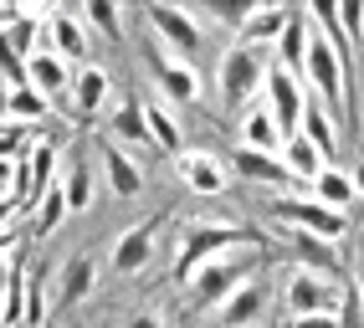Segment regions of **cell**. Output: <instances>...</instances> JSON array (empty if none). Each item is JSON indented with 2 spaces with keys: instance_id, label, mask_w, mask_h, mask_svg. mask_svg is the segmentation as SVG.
<instances>
[{
  "instance_id": "obj_27",
  "label": "cell",
  "mask_w": 364,
  "mask_h": 328,
  "mask_svg": "<svg viewBox=\"0 0 364 328\" xmlns=\"http://www.w3.org/2000/svg\"><path fill=\"white\" fill-rule=\"evenodd\" d=\"M92 283H98V262H92L87 251H77V256L62 267V302H82V297L92 293Z\"/></svg>"
},
{
  "instance_id": "obj_21",
  "label": "cell",
  "mask_w": 364,
  "mask_h": 328,
  "mask_svg": "<svg viewBox=\"0 0 364 328\" xmlns=\"http://www.w3.org/2000/svg\"><path fill=\"white\" fill-rule=\"evenodd\" d=\"M72 67L57 57V52H36L31 57V87L36 92H46V98H62V92H72Z\"/></svg>"
},
{
  "instance_id": "obj_25",
  "label": "cell",
  "mask_w": 364,
  "mask_h": 328,
  "mask_svg": "<svg viewBox=\"0 0 364 328\" xmlns=\"http://www.w3.org/2000/svg\"><path fill=\"white\" fill-rule=\"evenodd\" d=\"M46 113H52V98L36 87H11L6 92V124H46Z\"/></svg>"
},
{
  "instance_id": "obj_33",
  "label": "cell",
  "mask_w": 364,
  "mask_h": 328,
  "mask_svg": "<svg viewBox=\"0 0 364 328\" xmlns=\"http://www.w3.org/2000/svg\"><path fill=\"white\" fill-rule=\"evenodd\" d=\"M87 26L98 31V36H108V41H124V11L113 6V0H87Z\"/></svg>"
},
{
  "instance_id": "obj_11",
  "label": "cell",
  "mask_w": 364,
  "mask_h": 328,
  "mask_svg": "<svg viewBox=\"0 0 364 328\" xmlns=\"http://www.w3.org/2000/svg\"><path fill=\"white\" fill-rule=\"evenodd\" d=\"M98 159H103V180H108V190H113L118 200H139V195H144V170L113 144V138H103V144H98Z\"/></svg>"
},
{
  "instance_id": "obj_26",
  "label": "cell",
  "mask_w": 364,
  "mask_h": 328,
  "mask_svg": "<svg viewBox=\"0 0 364 328\" xmlns=\"http://www.w3.org/2000/svg\"><path fill=\"white\" fill-rule=\"evenodd\" d=\"M293 251H298V262L308 267V272H323V277H338V251H333V241H323V236H308V231H293Z\"/></svg>"
},
{
  "instance_id": "obj_3",
  "label": "cell",
  "mask_w": 364,
  "mask_h": 328,
  "mask_svg": "<svg viewBox=\"0 0 364 328\" xmlns=\"http://www.w3.org/2000/svg\"><path fill=\"white\" fill-rule=\"evenodd\" d=\"M272 57H267V46H247V41H236L221 52V62H215V87H221V108L236 113V108H247L252 103V92L272 77Z\"/></svg>"
},
{
  "instance_id": "obj_36",
  "label": "cell",
  "mask_w": 364,
  "mask_h": 328,
  "mask_svg": "<svg viewBox=\"0 0 364 328\" xmlns=\"http://www.w3.org/2000/svg\"><path fill=\"white\" fill-rule=\"evenodd\" d=\"M129 328H164V318H159V313H134Z\"/></svg>"
},
{
  "instance_id": "obj_4",
  "label": "cell",
  "mask_w": 364,
  "mask_h": 328,
  "mask_svg": "<svg viewBox=\"0 0 364 328\" xmlns=\"http://www.w3.org/2000/svg\"><path fill=\"white\" fill-rule=\"evenodd\" d=\"M236 246H252V236H247L241 226H231V221H200V226H190L185 236H180L175 277H180V283H190L205 262H215L221 251H236Z\"/></svg>"
},
{
  "instance_id": "obj_28",
  "label": "cell",
  "mask_w": 364,
  "mask_h": 328,
  "mask_svg": "<svg viewBox=\"0 0 364 328\" xmlns=\"http://www.w3.org/2000/svg\"><path fill=\"white\" fill-rule=\"evenodd\" d=\"M72 216V205H67V190H62V180L46 190V200L36 205V216H31V236H52V231Z\"/></svg>"
},
{
  "instance_id": "obj_24",
  "label": "cell",
  "mask_w": 364,
  "mask_h": 328,
  "mask_svg": "<svg viewBox=\"0 0 364 328\" xmlns=\"http://www.w3.org/2000/svg\"><path fill=\"white\" fill-rule=\"evenodd\" d=\"M144 124H149V144L154 149H164V154H185V133H180V124H175V113H169L164 103H144Z\"/></svg>"
},
{
  "instance_id": "obj_7",
  "label": "cell",
  "mask_w": 364,
  "mask_h": 328,
  "mask_svg": "<svg viewBox=\"0 0 364 328\" xmlns=\"http://www.w3.org/2000/svg\"><path fill=\"white\" fill-rule=\"evenodd\" d=\"M267 108H272V119L282 129V138H298L303 119H308V103H303V77L287 72V67L277 62L272 77H267Z\"/></svg>"
},
{
  "instance_id": "obj_20",
  "label": "cell",
  "mask_w": 364,
  "mask_h": 328,
  "mask_svg": "<svg viewBox=\"0 0 364 328\" xmlns=\"http://www.w3.org/2000/svg\"><path fill=\"white\" fill-rule=\"evenodd\" d=\"M36 36H41V16L36 11H21V6H6V52L31 62L36 57V46H31Z\"/></svg>"
},
{
  "instance_id": "obj_19",
  "label": "cell",
  "mask_w": 364,
  "mask_h": 328,
  "mask_svg": "<svg viewBox=\"0 0 364 328\" xmlns=\"http://www.w3.org/2000/svg\"><path fill=\"white\" fill-rule=\"evenodd\" d=\"M282 164H287V170H293V180H303V185H313V180L328 170L323 149L313 144L308 133H298V138H287V144H282Z\"/></svg>"
},
{
  "instance_id": "obj_23",
  "label": "cell",
  "mask_w": 364,
  "mask_h": 328,
  "mask_svg": "<svg viewBox=\"0 0 364 328\" xmlns=\"http://www.w3.org/2000/svg\"><path fill=\"white\" fill-rule=\"evenodd\" d=\"M108 72L103 67H82L77 72V82H72V108H77V119H92L103 103H108Z\"/></svg>"
},
{
  "instance_id": "obj_38",
  "label": "cell",
  "mask_w": 364,
  "mask_h": 328,
  "mask_svg": "<svg viewBox=\"0 0 364 328\" xmlns=\"http://www.w3.org/2000/svg\"><path fill=\"white\" fill-rule=\"evenodd\" d=\"M359 302H364V267H359Z\"/></svg>"
},
{
  "instance_id": "obj_5",
  "label": "cell",
  "mask_w": 364,
  "mask_h": 328,
  "mask_svg": "<svg viewBox=\"0 0 364 328\" xmlns=\"http://www.w3.org/2000/svg\"><path fill=\"white\" fill-rule=\"evenodd\" d=\"M144 67L154 72V82L169 92L175 103H200L205 98V82H200V67L196 62H185V57H175L169 46L159 41V36H149L144 41Z\"/></svg>"
},
{
  "instance_id": "obj_22",
  "label": "cell",
  "mask_w": 364,
  "mask_h": 328,
  "mask_svg": "<svg viewBox=\"0 0 364 328\" xmlns=\"http://www.w3.org/2000/svg\"><path fill=\"white\" fill-rule=\"evenodd\" d=\"M277 144H287L272 108H252L247 119H241V149H262V154H277Z\"/></svg>"
},
{
  "instance_id": "obj_6",
  "label": "cell",
  "mask_w": 364,
  "mask_h": 328,
  "mask_svg": "<svg viewBox=\"0 0 364 328\" xmlns=\"http://www.w3.org/2000/svg\"><path fill=\"white\" fill-rule=\"evenodd\" d=\"M272 221L308 231V236H323V241H344L349 236V216L344 210H328L323 200H293V195H277L272 200Z\"/></svg>"
},
{
  "instance_id": "obj_29",
  "label": "cell",
  "mask_w": 364,
  "mask_h": 328,
  "mask_svg": "<svg viewBox=\"0 0 364 328\" xmlns=\"http://www.w3.org/2000/svg\"><path fill=\"white\" fill-rule=\"evenodd\" d=\"M308 21L303 16H293V26L282 31V41H277V62L287 67V72H303V62H308Z\"/></svg>"
},
{
  "instance_id": "obj_14",
  "label": "cell",
  "mask_w": 364,
  "mask_h": 328,
  "mask_svg": "<svg viewBox=\"0 0 364 328\" xmlns=\"http://www.w3.org/2000/svg\"><path fill=\"white\" fill-rule=\"evenodd\" d=\"M262 308H267V288H262V277H252V283H241L221 308H215V323L221 328H247V323L262 318Z\"/></svg>"
},
{
  "instance_id": "obj_12",
  "label": "cell",
  "mask_w": 364,
  "mask_h": 328,
  "mask_svg": "<svg viewBox=\"0 0 364 328\" xmlns=\"http://www.w3.org/2000/svg\"><path fill=\"white\" fill-rule=\"evenodd\" d=\"M175 175H180L196 195H226V185H231V180H226V164L215 159V154H200V149H196V154L185 149V154L175 159Z\"/></svg>"
},
{
  "instance_id": "obj_31",
  "label": "cell",
  "mask_w": 364,
  "mask_h": 328,
  "mask_svg": "<svg viewBox=\"0 0 364 328\" xmlns=\"http://www.w3.org/2000/svg\"><path fill=\"white\" fill-rule=\"evenodd\" d=\"M333 124H338V119H333L323 103H313V108H308V119H303V133L323 149V159H333V154H338V129H333Z\"/></svg>"
},
{
  "instance_id": "obj_32",
  "label": "cell",
  "mask_w": 364,
  "mask_h": 328,
  "mask_svg": "<svg viewBox=\"0 0 364 328\" xmlns=\"http://www.w3.org/2000/svg\"><path fill=\"white\" fill-rule=\"evenodd\" d=\"M62 190H67V205L72 210H87L92 205V170H87L77 154H72V164L62 170Z\"/></svg>"
},
{
  "instance_id": "obj_10",
  "label": "cell",
  "mask_w": 364,
  "mask_h": 328,
  "mask_svg": "<svg viewBox=\"0 0 364 328\" xmlns=\"http://www.w3.org/2000/svg\"><path fill=\"white\" fill-rule=\"evenodd\" d=\"M159 226H164V216H149V221L129 226L124 236L113 241L108 262H113V272H118V277H134V272H144V267L154 262V241H159Z\"/></svg>"
},
{
  "instance_id": "obj_30",
  "label": "cell",
  "mask_w": 364,
  "mask_h": 328,
  "mask_svg": "<svg viewBox=\"0 0 364 328\" xmlns=\"http://www.w3.org/2000/svg\"><path fill=\"white\" fill-rule=\"evenodd\" d=\"M313 200H323L328 210H344V205L354 200V175H344V170H323L318 180H313Z\"/></svg>"
},
{
  "instance_id": "obj_34",
  "label": "cell",
  "mask_w": 364,
  "mask_h": 328,
  "mask_svg": "<svg viewBox=\"0 0 364 328\" xmlns=\"http://www.w3.org/2000/svg\"><path fill=\"white\" fill-rule=\"evenodd\" d=\"M338 26H344L349 41L364 36V0H344V6H338Z\"/></svg>"
},
{
  "instance_id": "obj_37",
  "label": "cell",
  "mask_w": 364,
  "mask_h": 328,
  "mask_svg": "<svg viewBox=\"0 0 364 328\" xmlns=\"http://www.w3.org/2000/svg\"><path fill=\"white\" fill-rule=\"evenodd\" d=\"M354 190H359V195H364V159H359V164H354Z\"/></svg>"
},
{
  "instance_id": "obj_13",
  "label": "cell",
  "mask_w": 364,
  "mask_h": 328,
  "mask_svg": "<svg viewBox=\"0 0 364 328\" xmlns=\"http://www.w3.org/2000/svg\"><path fill=\"white\" fill-rule=\"evenodd\" d=\"M287 26H293V11H287V6H252L247 21H241V31H236V41H247V46H277Z\"/></svg>"
},
{
  "instance_id": "obj_2",
  "label": "cell",
  "mask_w": 364,
  "mask_h": 328,
  "mask_svg": "<svg viewBox=\"0 0 364 328\" xmlns=\"http://www.w3.org/2000/svg\"><path fill=\"white\" fill-rule=\"evenodd\" d=\"M303 77L318 87V103L333 113L338 124L354 119V92H349V62L344 52L333 46V36H323V26H313L308 36V62H303Z\"/></svg>"
},
{
  "instance_id": "obj_16",
  "label": "cell",
  "mask_w": 364,
  "mask_h": 328,
  "mask_svg": "<svg viewBox=\"0 0 364 328\" xmlns=\"http://www.w3.org/2000/svg\"><path fill=\"white\" fill-rule=\"evenodd\" d=\"M46 41H52V52L62 62H82L87 57V26L72 11H52V16H46Z\"/></svg>"
},
{
  "instance_id": "obj_8",
  "label": "cell",
  "mask_w": 364,
  "mask_h": 328,
  "mask_svg": "<svg viewBox=\"0 0 364 328\" xmlns=\"http://www.w3.org/2000/svg\"><path fill=\"white\" fill-rule=\"evenodd\" d=\"M149 31H154L175 57H185V62H196L200 41H205L196 11H180V6H149Z\"/></svg>"
},
{
  "instance_id": "obj_1",
  "label": "cell",
  "mask_w": 364,
  "mask_h": 328,
  "mask_svg": "<svg viewBox=\"0 0 364 328\" xmlns=\"http://www.w3.org/2000/svg\"><path fill=\"white\" fill-rule=\"evenodd\" d=\"M257 267H262L257 241H252V246H236V251H221L215 262H205V267L185 283V288H190V313H215L241 283H252Z\"/></svg>"
},
{
  "instance_id": "obj_9",
  "label": "cell",
  "mask_w": 364,
  "mask_h": 328,
  "mask_svg": "<svg viewBox=\"0 0 364 328\" xmlns=\"http://www.w3.org/2000/svg\"><path fill=\"white\" fill-rule=\"evenodd\" d=\"M282 302H287V313L293 318H313V313H333L338 308V288H333V277H323V272H293L287 277V293H282Z\"/></svg>"
},
{
  "instance_id": "obj_18",
  "label": "cell",
  "mask_w": 364,
  "mask_h": 328,
  "mask_svg": "<svg viewBox=\"0 0 364 328\" xmlns=\"http://www.w3.org/2000/svg\"><path fill=\"white\" fill-rule=\"evenodd\" d=\"M108 138L113 144H149V124H144V103L134 98H118L113 119H108Z\"/></svg>"
},
{
  "instance_id": "obj_15",
  "label": "cell",
  "mask_w": 364,
  "mask_h": 328,
  "mask_svg": "<svg viewBox=\"0 0 364 328\" xmlns=\"http://www.w3.org/2000/svg\"><path fill=\"white\" fill-rule=\"evenodd\" d=\"M231 164H236V175L267 185V190H287V185H298L293 170H287L277 154H262V149H241V144H236V159H231Z\"/></svg>"
},
{
  "instance_id": "obj_17",
  "label": "cell",
  "mask_w": 364,
  "mask_h": 328,
  "mask_svg": "<svg viewBox=\"0 0 364 328\" xmlns=\"http://www.w3.org/2000/svg\"><path fill=\"white\" fill-rule=\"evenodd\" d=\"M26 251H16V241H11V251H6V328H21L26 323Z\"/></svg>"
},
{
  "instance_id": "obj_35",
  "label": "cell",
  "mask_w": 364,
  "mask_h": 328,
  "mask_svg": "<svg viewBox=\"0 0 364 328\" xmlns=\"http://www.w3.org/2000/svg\"><path fill=\"white\" fill-rule=\"evenodd\" d=\"M293 328H344L338 313H313V318H293Z\"/></svg>"
}]
</instances>
